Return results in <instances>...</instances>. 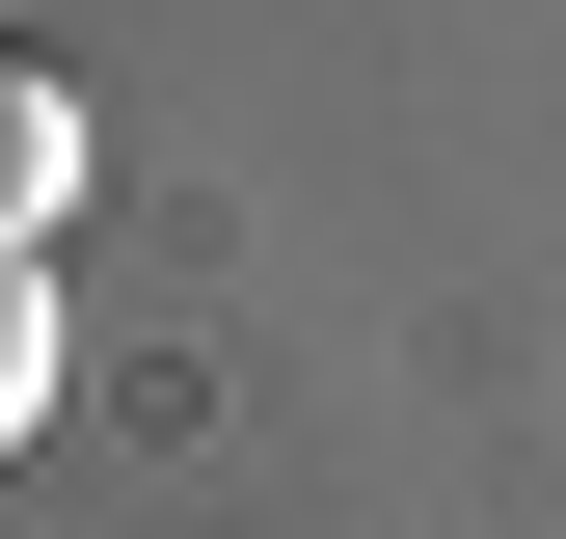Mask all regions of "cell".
<instances>
[{
	"mask_svg": "<svg viewBox=\"0 0 566 539\" xmlns=\"http://www.w3.org/2000/svg\"><path fill=\"white\" fill-rule=\"evenodd\" d=\"M54 432V297H28V243H0V458Z\"/></svg>",
	"mask_w": 566,
	"mask_h": 539,
	"instance_id": "cell-2",
	"label": "cell"
},
{
	"mask_svg": "<svg viewBox=\"0 0 566 539\" xmlns=\"http://www.w3.org/2000/svg\"><path fill=\"white\" fill-rule=\"evenodd\" d=\"M54 216H82V82L0 54V243H54Z\"/></svg>",
	"mask_w": 566,
	"mask_h": 539,
	"instance_id": "cell-1",
	"label": "cell"
}]
</instances>
